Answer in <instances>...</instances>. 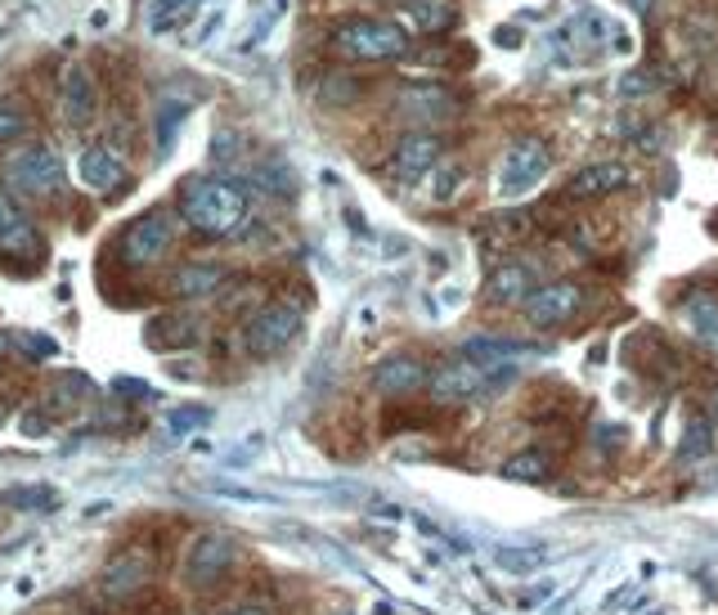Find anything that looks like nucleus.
Wrapping results in <instances>:
<instances>
[{
  "label": "nucleus",
  "instance_id": "f257e3e1",
  "mask_svg": "<svg viewBox=\"0 0 718 615\" xmlns=\"http://www.w3.org/2000/svg\"><path fill=\"white\" fill-rule=\"evenodd\" d=\"M185 220H189V229H198L207 238H225L248 220V194L220 176L193 180L185 189Z\"/></svg>",
  "mask_w": 718,
  "mask_h": 615
},
{
  "label": "nucleus",
  "instance_id": "f03ea898",
  "mask_svg": "<svg viewBox=\"0 0 718 615\" xmlns=\"http://www.w3.org/2000/svg\"><path fill=\"white\" fill-rule=\"evenodd\" d=\"M332 50L341 59H355V63H391V59H405L409 54V32L396 23V19H341L332 28Z\"/></svg>",
  "mask_w": 718,
  "mask_h": 615
},
{
  "label": "nucleus",
  "instance_id": "7ed1b4c3",
  "mask_svg": "<svg viewBox=\"0 0 718 615\" xmlns=\"http://www.w3.org/2000/svg\"><path fill=\"white\" fill-rule=\"evenodd\" d=\"M6 189L32 198V202H46L63 189V158L50 149V145H23L6 158Z\"/></svg>",
  "mask_w": 718,
  "mask_h": 615
},
{
  "label": "nucleus",
  "instance_id": "20e7f679",
  "mask_svg": "<svg viewBox=\"0 0 718 615\" xmlns=\"http://www.w3.org/2000/svg\"><path fill=\"white\" fill-rule=\"evenodd\" d=\"M552 167V153H548V140L539 136H526L517 145L503 149L499 167H495V194L508 202V198H526L530 189H539V180L548 176Z\"/></svg>",
  "mask_w": 718,
  "mask_h": 615
},
{
  "label": "nucleus",
  "instance_id": "39448f33",
  "mask_svg": "<svg viewBox=\"0 0 718 615\" xmlns=\"http://www.w3.org/2000/svg\"><path fill=\"white\" fill-rule=\"evenodd\" d=\"M396 112L413 131H436L462 112V95L453 86H440V81H413V86L396 90Z\"/></svg>",
  "mask_w": 718,
  "mask_h": 615
},
{
  "label": "nucleus",
  "instance_id": "423d86ee",
  "mask_svg": "<svg viewBox=\"0 0 718 615\" xmlns=\"http://www.w3.org/2000/svg\"><path fill=\"white\" fill-rule=\"evenodd\" d=\"M176 242V220L167 211H149L140 220H131L117 238V252H122L127 266H158Z\"/></svg>",
  "mask_w": 718,
  "mask_h": 615
},
{
  "label": "nucleus",
  "instance_id": "0eeeda50",
  "mask_svg": "<svg viewBox=\"0 0 718 615\" xmlns=\"http://www.w3.org/2000/svg\"><path fill=\"white\" fill-rule=\"evenodd\" d=\"M297 333H301V310H292V306H283V301L261 306V310L248 319V350H252L257 359H270V355L288 350Z\"/></svg>",
  "mask_w": 718,
  "mask_h": 615
},
{
  "label": "nucleus",
  "instance_id": "6e6552de",
  "mask_svg": "<svg viewBox=\"0 0 718 615\" xmlns=\"http://www.w3.org/2000/svg\"><path fill=\"white\" fill-rule=\"evenodd\" d=\"M440 158H445V140L436 131H405L391 149V171L400 185H418L440 167Z\"/></svg>",
  "mask_w": 718,
  "mask_h": 615
},
{
  "label": "nucleus",
  "instance_id": "1a4fd4ad",
  "mask_svg": "<svg viewBox=\"0 0 718 615\" xmlns=\"http://www.w3.org/2000/svg\"><path fill=\"white\" fill-rule=\"evenodd\" d=\"M579 306H584V288L575 279H557V284H539L530 292L526 315H530L535 328H561L579 315Z\"/></svg>",
  "mask_w": 718,
  "mask_h": 615
},
{
  "label": "nucleus",
  "instance_id": "9d476101",
  "mask_svg": "<svg viewBox=\"0 0 718 615\" xmlns=\"http://www.w3.org/2000/svg\"><path fill=\"white\" fill-rule=\"evenodd\" d=\"M369 383H373L378 396L409 400V396H418V391L431 383V374H427V364H422L418 355H387V359L373 368Z\"/></svg>",
  "mask_w": 718,
  "mask_h": 615
},
{
  "label": "nucleus",
  "instance_id": "9b49d317",
  "mask_svg": "<svg viewBox=\"0 0 718 615\" xmlns=\"http://www.w3.org/2000/svg\"><path fill=\"white\" fill-rule=\"evenodd\" d=\"M229 562H233V539L216 530V535H202V539L189 548L185 575H189V584L207 588V584H216V579L229 571Z\"/></svg>",
  "mask_w": 718,
  "mask_h": 615
},
{
  "label": "nucleus",
  "instance_id": "f8f14e48",
  "mask_svg": "<svg viewBox=\"0 0 718 615\" xmlns=\"http://www.w3.org/2000/svg\"><path fill=\"white\" fill-rule=\"evenodd\" d=\"M396 23L413 37H445L458 23V6L453 0H405L396 10Z\"/></svg>",
  "mask_w": 718,
  "mask_h": 615
},
{
  "label": "nucleus",
  "instance_id": "ddd939ff",
  "mask_svg": "<svg viewBox=\"0 0 718 615\" xmlns=\"http://www.w3.org/2000/svg\"><path fill=\"white\" fill-rule=\"evenodd\" d=\"M0 252L6 257H37L41 252L37 225L10 202V194H0Z\"/></svg>",
  "mask_w": 718,
  "mask_h": 615
},
{
  "label": "nucleus",
  "instance_id": "4468645a",
  "mask_svg": "<svg viewBox=\"0 0 718 615\" xmlns=\"http://www.w3.org/2000/svg\"><path fill=\"white\" fill-rule=\"evenodd\" d=\"M629 185V167L625 162H592V167H584V171H575L570 176V185H566V198H607V194H620Z\"/></svg>",
  "mask_w": 718,
  "mask_h": 615
},
{
  "label": "nucleus",
  "instance_id": "2eb2a0df",
  "mask_svg": "<svg viewBox=\"0 0 718 615\" xmlns=\"http://www.w3.org/2000/svg\"><path fill=\"white\" fill-rule=\"evenodd\" d=\"M77 180L90 189V194H117L127 185V167L112 149H86L81 162H77Z\"/></svg>",
  "mask_w": 718,
  "mask_h": 615
},
{
  "label": "nucleus",
  "instance_id": "dca6fc26",
  "mask_svg": "<svg viewBox=\"0 0 718 615\" xmlns=\"http://www.w3.org/2000/svg\"><path fill=\"white\" fill-rule=\"evenodd\" d=\"M678 324L687 328V337L705 350L718 355V301L714 297H687L678 306Z\"/></svg>",
  "mask_w": 718,
  "mask_h": 615
},
{
  "label": "nucleus",
  "instance_id": "f3484780",
  "mask_svg": "<svg viewBox=\"0 0 718 615\" xmlns=\"http://www.w3.org/2000/svg\"><path fill=\"white\" fill-rule=\"evenodd\" d=\"M535 288L539 284H535V270L526 261H508V266H499L490 275V301L495 306H526Z\"/></svg>",
  "mask_w": 718,
  "mask_h": 615
},
{
  "label": "nucleus",
  "instance_id": "a211bd4d",
  "mask_svg": "<svg viewBox=\"0 0 718 615\" xmlns=\"http://www.w3.org/2000/svg\"><path fill=\"white\" fill-rule=\"evenodd\" d=\"M99 108V95H94V81L86 68H68L63 72V117L72 121V127H86V121L94 117Z\"/></svg>",
  "mask_w": 718,
  "mask_h": 615
},
{
  "label": "nucleus",
  "instance_id": "6ab92c4d",
  "mask_svg": "<svg viewBox=\"0 0 718 615\" xmlns=\"http://www.w3.org/2000/svg\"><path fill=\"white\" fill-rule=\"evenodd\" d=\"M198 319L193 315H158L153 324H149V346H158V350H176V346H193L198 341Z\"/></svg>",
  "mask_w": 718,
  "mask_h": 615
},
{
  "label": "nucleus",
  "instance_id": "aec40b11",
  "mask_svg": "<svg viewBox=\"0 0 718 615\" xmlns=\"http://www.w3.org/2000/svg\"><path fill=\"white\" fill-rule=\"evenodd\" d=\"M144 575H149V557H144V553H122L117 562H108L103 588H108L112 597H122V593H136V588L144 584Z\"/></svg>",
  "mask_w": 718,
  "mask_h": 615
},
{
  "label": "nucleus",
  "instance_id": "412c9836",
  "mask_svg": "<svg viewBox=\"0 0 718 615\" xmlns=\"http://www.w3.org/2000/svg\"><path fill=\"white\" fill-rule=\"evenodd\" d=\"M462 355L481 359V364H512L517 355H535V346L530 341H512V337H467Z\"/></svg>",
  "mask_w": 718,
  "mask_h": 615
},
{
  "label": "nucleus",
  "instance_id": "4be33fe9",
  "mask_svg": "<svg viewBox=\"0 0 718 615\" xmlns=\"http://www.w3.org/2000/svg\"><path fill=\"white\" fill-rule=\"evenodd\" d=\"M220 284H225V270L220 266H185V270H176L171 292L176 297H202V292H216Z\"/></svg>",
  "mask_w": 718,
  "mask_h": 615
},
{
  "label": "nucleus",
  "instance_id": "5701e85b",
  "mask_svg": "<svg viewBox=\"0 0 718 615\" xmlns=\"http://www.w3.org/2000/svg\"><path fill=\"white\" fill-rule=\"evenodd\" d=\"M503 476H508V480H526V485H539V480H548V476H552V458H548L544 449H526V454H512V458L503 463Z\"/></svg>",
  "mask_w": 718,
  "mask_h": 615
},
{
  "label": "nucleus",
  "instance_id": "b1692460",
  "mask_svg": "<svg viewBox=\"0 0 718 615\" xmlns=\"http://www.w3.org/2000/svg\"><path fill=\"white\" fill-rule=\"evenodd\" d=\"M193 10H198V0H158V10H153V19H149V28L162 37V32H176L180 23H189L193 19Z\"/></svg>",
  "mask_w": 718,
  "mask_h": 615
},
{
  "label": "nucleus",
  "instance_id": "393cba45",
  "mask_svg": "<svg viewBox=\"0 0 718 615\" xmlns=\"http://www.w3.org/2000/svg\"><path fill=\"white\" fill-rule=\"evenodd\" d=\"M709 449H714L709 423H705V418H691L687 432H682V440H678V458H682V463H687V458H705Z\"/></svg>",
  "mask_w": 718,
  "mask_h": 615
},
{
  "label": "nucleus",
  "instance_id": "a878e982",
  "mask_svg": "<svg viewBox=\"0 0 718 615\" xmlns=\"http://www.w3.org/2000/svg\"><path fill=\"white\" fill-rule=\"evenodd\" d=\"M207 423H211V409H207V405H180V409H171V414H167V427H171L176 436L202 432Z\"/></svg>",
  "mask_w": 718,
  "mask_h": 615
},
{
  "label": "nucleus",
  "instance_id": "bb28decb",
  "mask_svg": "<svg viewBox=\"0 0 718 615\" xmlns=\"http://www.w3.org/2000/svg\"><path fill=\"white\" fill-rule=\"evenodd\" d=\"M548 553L544 548H499L495 553V562L503 566V571H512V575H530V571H539V562H544Z\"/></svg>",
  "mask_w": 718,
  "mask_h": 615
},
{
  "label": "nucleus",
  "instance_id": "cd10ccee",
  "mask_svg": "<svg viewBox=\"0 0 718 615\" xmlns=\"http://www.w3.org/2000/svg\"><path fill=\"white\" fill-rule=\"evenodd\" d=\"M462 176H467V167L462 162H453V158H440V167H436V202H449L458 189H462Z\"/></svg>",
  "mask_w": 718,
  "mask_h": 615
},
{
  "label": "nucleus",
  "instance_id": "c85d7f7f",
  "mask_svg": "<svg viewBox=\"0 0 718 615\" xmlns=\"http://www.w3.org/2000/svg\"><path fill=\"white\" fill-rule=\"evenodd\" d=\"M23 131H28V117H23L19 108H10V103H0V145L19 140Z\"/></svg>",
  "mask_w": 718,
  "mask_h": 615
},
{
  "label": "nucleus",
  "instance_id": "c756f323",
  "mask_svg": "<svg viewBox=\"0 0 718 615\" xmlns=\"http://www.w3.org/2000/svg\"><path fill=\"white\" fill-rule=\"evenodd\" d=\"M642 90H656V81L651 77H625L620 81V95H642Z\"/></svg>",
  "mask_w": 718,
  "mask_h": 615
},
{
  "label": "nucleus",
  "instance_id": "7c9ffc66",
  "mask_svg": "<svg viewBox=\"0 0 718 615\" xmlns=\"http://www.w3.org/2000/svg\"><path fill=\"white\" fill-rule=\"evenodd\" d=\"M597 432H602V436H597V445H607V449H611L616 440L625 445V427H597Z\"/></svg>",
  "mask_w": 718,
  "mask_h": 615
},
{
  "label": "nucleus",
  "instance_id": "2f4dec72",
  "mask_svg": "<svg viewBox=\"0 0 718 615\" xmlns=\"http://www.w3.org/2000/svg\"><path fill=\"white\" fill-rule=\"evenodd\" d=\"M499 46H521V32H508V28H503V32H499Z\"/></svg>",
  "mask_w": 718,
  "mask_h": 615
},
{
  "label": "nucleus",
  "instance_id": "473e14b6",
  "mask_svg": "<svg viewBox=\"0 0 718 615\" xmlns=\"http://www.w3.org/2000/svg\"><path fill=\"white\" fill-rule=\"evenodd\" d=\"M629 6H634V10H647V0H629Z\"/></svg>",
  "mask_w": 718,
  "mask_h": 615
},
{
  "label": "nucleus",
  "instance_id": "72a5a7b5",
  "mask_svg": "<svg viewBox=\"0 0 718 615\" xmlns=\"http://www.w3.org/2000/svg\"><path fill=\"white\" fill-rule=\"evenodd\" d=\"M238 615H266V611H238Z\"/></svg>",
  "mask_w": 718,
  "mask_h": 615
},
{
  "label": "nucleus",
  "instance_id": "f704fd0d",
  "mask_svg": "<svg viewBox=\"0 0 718 615\" xmlns=\"http://www.w3.org/2000/svg\"><path fill=\"white\" fill-rule=\"evenodd\" d=\"M714 414H718V391H714Z\"/></svg>",
  "mask_w": 718,
  "mask_h": 615
}]
</instances>
